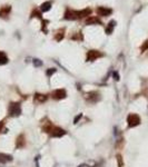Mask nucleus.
<instances>
[{"mask_svg":"<svg viewBox=\"0 0 148 167\" xmlns=\"http://www.w3.org/2000/svg\"><path fill=\"white\" fill-rule=\"evenodd\" d=\"M79 167H85V165H80Z\"/></svg>","mask_w":148,"mask_h":167,"instance_id":"nucleus-26","label":"nucleus"},{"mask_svg":"<svg viewBox=\"0 0 148 167\" xmlns=\"http://www.w3.org/2000/svg\"><path fill=\"white\" fill-rule=\"evenodd\" d=\"M114 78H115L116 80L119 79V76H118V74H117V73H114Z\"/></svg>","mask_w":148,"mask_h":167,"instance_id":"nucleus-23","label":"nucleus"},{"mask_svg":"<svg viewBox=\"0 0 148 167\" xmlns=\"http://www.w3.org/2000/svg\"><path fill=\"white\" fill-rule=\"evenodd\" d=\"M97 23H100V20L97 17H88L86 19V25H97Z\"/></svg>","mask_w":148,"mask_h":167,"instance_id":"nucleus-9","label":"nucleus"},{"mask_svg":"<svg viewBox=\"0 0 148 167\" xmlns=\"http://www.w3.org/2000/svg\"><path fill=\"white\" fill-rule=\"evenodd\" d=\"M46 99H47V96L46 95H41V94H37L35 96V100L38 102H46Z\"/></svg>","mask_w":148,"mask_h":167,"instance_id":"nucleus-13","label":"nucleus"},{"mask_svg":"<svg viewBox=\"0 0 148 167\" xmlns=\"http://www.w3.org/2000/svg\"><path fill=\"white\" fill-rule=\"evenodd\" d=\"M11 160H12V157L10 155L0 153V163H8V162H11Z\"/></svg>","mask_w":148,"mask_h":167,"instance_id":"nucleus-10","label":"nucleus"},{"mask_svg":"<svg viewBox=\"0 0 148 167\" xmlns=\"http://www.w3.org/2000/svg\"><path fill=\"white\" fill-rule=\"evenodd\" d=\"M146 49H148V40L145 43V44L141 46V51H144V50H146Z\"/></svg>","mask_w":148,"mask_h":167,"instance_id":"nucleus-21","label":"nucleus"},{"mask_svg":"<svg viewBox=\"0 0 148 167\" xmlns=\"http://www.w3.org/2000/svg\"><path fill=\"white\" fill-rule=\"evenodd\" d=\"M7 61H8L7 56L2 51H0V65H5V64H7Z\"/></svg>","mask_w":148,"mask_h":167,"instance_id":"nucleus-16","label":"nucleus"},{"mask_svg":"<svg viewBox=\"0 0 148 167\" xmlns=\"http://www.w3.org/2000/svg\"><path fill=\"white\" fill-rule=\"evenodd\" d=\"M63 38V30L58 31V34H57V36H56V40L57 41H60Z\"/></svg>","mask_w":148,"mask_h":167,"instance_id":"nucleus-18","label":"nucleus"},{"mask_svg":"<svg viewBox=\"0 0 148 167\" xmlns=\"http://www.w3.org/2000/svg\"><path fill=\"white\" fill-rule=\"evenodd\" d=\"M117 159H118V165H119V167H123V159H121V156H117Z\"/></svg>","mask_w":148,"mask_h":167,"instance_id":"nucleus-22","label":"nucleus"},{"mask_svg":"<svg viewBox=\"0 0 148 167\" xmlns=\"http://www.w3.org/2000/svg\"><path fill=\"white\" fill-rule=\"evenodd\" d=\"M103 55L99 52L98 50H90L87 52V61H94L97 58L101 57Z\"/></svg>","mask_w":148,"mask_h":167,"instance_id":"nucleus-4","label":"nucleus"},{"mask_svg":"<svg viewBox=\"0 0 148 167\" xmlns=\"http://www.w3.org/2000/svg\"><path fill=\"white\" fill-rule=\"evenodd\" d=\"M9 11H10V7H9V6H5V7L0 10V17H6V16H8Z\"/></svg>","mask_w":148,"mask_h":167,"instance_id":"nucleus-15","label":"nucleus"},{"mask_svg":"<svg viewBox=\"0 0 148 167\" xmlns=\"http://www.w3.org/2000/svg\"><path fill=\"white\" fill-rule=\"evenodd\" d=\"M1 128H2V123L0 122V131H1Z\"/></svg>","mask_w":148,"mask_h":167,"instance_id":"nucleus-25","label":"nucleus"},{"mask_svg":"<svg viewBox=\"0 0 148 167\" xmlns=\"http://www.w3.org/2000/svg\"><path fill=\"white\" fill-rule=\"evenodd\" d=\"M50 7H51V3H50L49 1H47V2H43L41 6H40V9H41V11L46 12V11L50 10Z\"/></svg>","mask_w":148,"mask_h":167,"instance_id":"nucleus-14","label":"nucleus"},{"mask_svg":"<svg viewBox=\"0 0 148 167\" xmlns=\"http://www.w3.org/2000/svg\"><path fill=\"white\" fill-rule=\"evenodd\" d=\"M9 113H10L11 116H18V115H20L21 113L20 104H18V102L11 104V105L9 106Z\"/></svg>","mask_w":148,"mask_h":167,"instance_id":"nucleus-3","label":"nucleus"},{"mask_svg":"<svg viewBox=\"0 0 148 167\" xmlns=\"http://www.w3.org/2000/svg\"><path fill=\"white\" fill-rule=\"evenodd\" d=\"M92 10L89 8H86L84 10H80V11H77V17L78 18H84V17H87V16L90 15Z\"/></svg>","mask_w":148,"mask_h":167,"instance_id":"nucleus-8","label":"nucleus"},{"mask_svg":"<svg viewBox=\"0 0 148 167\" xmlns=\"http://www.w3.org/2000/svg\"><path fill=\"white\" fill-rule=\"evenodd\" d=\"M56 71V69H54V68H50V69H48L47 70V76H51L52 74Z\"/></svg>","mask_w":148,"mask_h":167,"instance_id":"nucleus-20","label":"nucleus"},{"mask_svg":"<svg viewBox=\"0 0 148 167\" xmlns=\"http://www.w3.org/2000/svg\"><path fill=\"white\" fill-rule=\"evenodd\" d=\"M115 26H116V21L115 20H112V21L108 23V26H107V28H106V34H112L113 32L114 28H115Z\"/></svg>","mask_w":148,"mask_h":167,"instance_id":"nucleus-11","label":"nucleus"},{"mask_svg":"<svg viewBox=\"0 0 148 167\" xmlns=\"http://www.w3.org/2000/svg\"><path fill=\"white\" fill-rule=\"evenodd\" d=\"M112 12H113V10L109 9V8H107V7H98L97 8V14H98L99 16H101V17L109 16Z\"/></svg>","mask_w":148,"mask_h":167,"instance_id":"nucleus-6","label":"nucleus"},{"mask_svg":"<svg viewBox=\"0 0 148 167\" xmlns=\"http://www.w3.org/2000/svg\"><path fill=\"white\" fill-rule=\"evenodd\" d=\"M87 96H88L87 98H88L89 100H92V98H94V102H97V99H98V97H97V96H99V95L97 94V93H95V91H94V93H89Z\"/></svg>","mask_w":148,"mask_h":167,"instance_id":"nucleus-17","label":"nucleus"},{"mask_svg":"<svg viewBox=\"0 0 148 167\" xmlns=\"http://www.w3.org/2000/svg\"><path fill=\"white\" fill-rule=\"evenodd\" d=\"M34 65H35L36 67H40V66L42 65V63L39 59H34Z\"/></svg>","mask_w":148,"mask_h":167,"instance_id":"nucleus-19","label":"nucleus"},{"mask_svg":"<svg viewBox=\"0 0 148 167\" xmlns=\"http://www.w3.org/2000/svg\"><path fill=\"white\" fill-rule=\"evenodd\" d=\"M26 144V142L23 140V135H20L18 139H17V142H16V146L18 147V148H20V147H23Z\"/></svg>","mask_w":148,"mask_h":167,"instance_id":"nucleus-12","label":"nucleus"},{"mask_svg":"<svg viewBox=\"0 0 148 167\" xmlns=\"http://www.w3.org/2000/svg\"><path fill=\"white\" fill-rule=\"evenodd\" d=\"M81 116H83L81 114H80V115H78V116L76 117V118H75V123H77V122H78V119H80V118H81Z\"/></svg>","mask_w":148,"mask_h":167,"instance_id":"nucleus-24","label":"nucleus"},{"mask_svg":"<svg viewBox=\"0 0 148 167\" xmlns=\"http://www.w3.org/2000/svg\"><path fill=\"white\" fill-rule=\"evenodd\" d=\"M127 123H128V126L129 127H135V126H137V125H139L140 123V118L138 115H136V114H130L128 118H127Z\"/></svg>","mask_w":148,"mask_h":167,"instance_id":"nucleus-2","label":"nucleus"},{"mask_svg":"<svg viewBox=\"0 0 148 167\" xmlns=\"http://www.w3.org/2000/svg\"><path fill=\"white\" fill-rule=\"evenodd\" d=\"M45 131L47 133H50V135L52 137H61L66 134V131L59 128V127H55V126H49L48 128H45Z\"/></svg>","mask_w":148,"mask_h":167,"instance_id":"nucleus-1","label":"nucleus"},{"mask_svg":"<svg viewBox=\"0 0 148 167\" xmlns=\"http://www.w3.org/2000/svg\"><path fill=\"white\" fill-rule=\"evenodd\" d=\"M66 90L65 89H56V90H54L52 91V98H55V99H63L66 97Z\"/></svg>","mask_w":148,"mask_h":167,"instance_id":"nucleus-5","label":"nucleus"},{"mask_svg":"<svg viewBox=\"0 0 148 167\" xmlns=\"http://www.w3.org/2000/svg\"><path fill=\"white\" fill-rule=\"evenodd\" d=\"M65 18L68 19V20H75L77 19V11H74V10H67L65 12Z\"/></svg>","mask_w":148,"mask_h":167,"instance_id":"nucleus-7","label":"nucleus"}]
</instances>
